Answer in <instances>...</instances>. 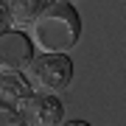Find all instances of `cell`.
I'll return each mask as SVG.
<instances>
[{
    "label": "cell",
    "mask_w": 126,
    "mask_h": 126,
    "mask_svg": "<svg viewBox=\"0 0 126 126\" xmlns=\"http://www.w3.org/2000/svg\"><path fill=\"white\" fill-rule=\"evenodd\" d=\"M45 9V0H6V11H9L11 28L14 31H25L36 23V17Z\"/></svg>",
    "instance_id": "6"
},
{
    "label": "cell",
    "mask_w": 126,
    "mask_h": 126,
    "mask_svg": "<svg viewBox=\"0 0 126 126\" xmlns=\"http://www.w3.org/2000/svg\"><path fill=\"white\" fill-rule=\"evenodd\" d=\"M34 31V45L42 53H67L70 48H76L81 36V17L73 9V3H45L42 14L31 25Z\"/></svg>",
    "instance_id": "1"
},
{
    "label": "cell",
    "mask_w": 126,
    "mask_h": 126,
    "mask_svg": "<svg viewBox=\"0 0 126 126\" xmlns=\"http://www.w3.org/2000/svg\"><path fill=\"white\" fill-rule=\"evenodd\" d=\"M31 84H28L25 73H0V104L3 107L17 109L28 95H31Z\"/></svg>",
    "instance_id": "5"
},
{
    "label": "cell",
    "mask_w": 126,
    "mask_h": 126,
    "mask_svg": "<svg viewBox=\"0 0 126 126\" xmlns=\"http://www.w3.org/2000/svg\"><path fill=\"white\" fill-rule=\"evenodd\" d=\"M20 118L25 126H59L64 121V107L56 95L48 93H31L17 107Z\"/></svg>",
    "instance_id": "3"
},
{
    "label": "cell",
    "mask_w": 126,
    "mask_h": 126,
    "mask_svg": "<svg viewBox=\"0 0 126 126\" xmlns=\"http://www.w3.org/2000/svg\"><path fill=\"white\" fill-rule=\"evenodd\" d=\"M34 59V42L25 31L9 28L0 36V73H23Z\"/></svg>",
    "instance_id": "4"
},
{
    "label": "cell",
    "mask_w": 126,
    "mask_h": 126,
    "mask_svg": "<svg viewBox=\"0 0 126 126\" xmlns=\"http://www.w3.org/2000/svg\"><path fill=\"white\" fill-rule=\"evenodd\" d=\"M0 126H25V123H23V118H20L17 109L0 104Z\"/></svg>",
    "instance_id": "7"
},
{
    "label": "cell",
    "mask_w": 126,
    "mask_h": 126,
    "mask_svg": "<svg viewBox=\"0 0 126 126\" xmlns=\"http://www.w3.org/2000/svg\"><path fill=\"white\" fill-rule=\"evenodd\" d=\"M11 28V20H9V11H6V6H0V36Z\"/></svg>",
    "instance_id": "8"
},
{
    "label": "cell",
    "mask_w": 126,
    "mask_h": 126,
    "mask_svg": "<svg viewBox=\"0 0 126 126\" xmlns=\"http://www.w3.org/2000/svg\"><path fill=\"white\" fill-rule=\"evenodd\" d=\"M59 3H70V0H59Z\"/></svg>",
    "instance_id": "10"
},
{
    "label": "cell",
    "mask_w": 126,
    "mask_h": 126,
    "mask_svg": "<svg viewBox=\"0 0 126 126\" xmlns=\"http://www.w3.org/2000/svg\"><path fill=\"white\" fill-rule=\"evenodd\" d=\"M59 126H90V123H87V121H62Z\"/></svg>",
    "instance_id": "9"
},
{
    "label": "cell",
    "mask_w": 126,
    "mask_h": 126,
    "mask_svg": "<svg viewBox=\"0 0 126 126\" xmlns=\"http://www.w3.org/2000/svg\"><path fill=\"white\" fill-rule=\"evenodd\" d=\"M28 84L34 93H48L56 95L62 90H67L73 81V62L67 53H39L28 62V67L23 70Z\"/></svg>",
    "instance_id": "2"
}]
</instances>
